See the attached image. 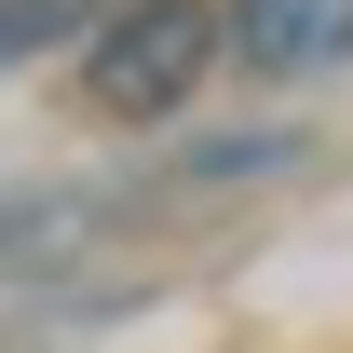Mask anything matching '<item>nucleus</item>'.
<instances>
[{
    "mask_svg": "<svg viewBox=\"0 0 353 353\" xmlns=\"http://www.w3.org/2000/svg\"><path fill=\"white\" fill-rule=\"evenodd\" d=\"M218 14H231V68L259 82H312L353 54V0H218Z\"/></svg>",
    "mask_w": 353,
    "mask_h": 353,
    "instance_id": "nucleus-2",
    "label": "nucleus"
},
{
    "mask_svg": "<svg viewBox=\"0 0 353 353\" xmlns=\"http://www.w3.org/2000/svg\"><path fill=\"white\" fill-rule=\"evenodd\" d=\"M218 54H231L218 0H123V14L82 28V109L95 123H176Z\"/></svg>",
    "mask_w": 353,
    "mask_h": 353,
    "instance_id": "nucleus-1",
    "label": "nucleus"
},
{
    "mask_svg": "<svg viewBox=\"0 0 353 353\" xmlns=\"http://www.w3.org/2000/svg\"><path fill=\"white\" fill-rule=\"evenodd\" d=\"M95 28V0H0V68H41Z\"/></svg>",
    "mask_w": 353,
    "mask_h": 353,
    "instance_id": "nucleus-3",
    "label": "nucleus"
},
{
    "mask_svg": "<svg viewBox=\"0 0 353 353\" xmlns=\"http://www.w3.org/2000/svg\"><path fill=\"white\" fill-rule=\"evenodd\" d=\"M68 218H82V204H28V190H0V272L54 259V245H68Z\"/></svg>",
    "mask_w": 353,
    "mask_h": 353,
    "instance_id": "nucleus-4",
    "label": "nucleus"
}]
</instances>
